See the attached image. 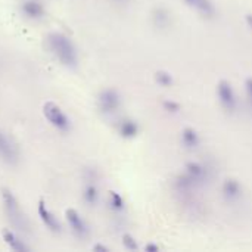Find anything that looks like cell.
Returning a JSON list of instances; mask_svg holds the SVG:
<instances>
[{
	"instance_id": "1",
	"label": "cell",
	"mask_w": 252,
	"mask_h": 252,
	"mask_svg": "<svg viewBox=\"0 0 252 252\" xmlns=\"http://www.w3.org/2000/svg\"><path fill=\"white\" fill-rule=\"evenodd\" d=\"M47 49L52 52V55L65 66L68 68H75L78 63V55L77 49L72 44V41L61 34V32H50L46 38Z\"/></svg>"
},
{
	"instance_id": "2",
	"label": "cell",
	"mask_w": 252,
	"mask_h": 252,
	"mask_svg": "<svg viewBox=\"0 0 252 252\" xmlns=\"http://www.w3.org/2000/svg\"><path fill=\"white\" fill-rule=\"evenodd\" d=\"M1 199H3V205H4V211L6 216L10 221V224L22 233H28V220L25 219L24 213L19 208V204L16 201V198L13 196V193L9 189H1Z\"/></svg>"
},
{
	"instance_id": "3",
	"label": "cell",
	"mask_w": 252,
	"mask_h": 252,
	"mask_svg": "<svg viewBox=\"0 0 252 252\" xmlns=\"http://www.w3.org/2000/svg\"><path fill=\"white\" fill-rule=\"evenodd\" d=\"M43 114L46 120L59 131H69L71 130V121L69 118L62 112V109L55 103V102H46L43 105Z\"/></svg>"
},
{
	"instance_id": "4",
	"label": "cell",
	"mask_w": 252,
	"mask_h": 252,
	"mask_svg": "<svg viewBox=\"0 0 252 252\" xmlns=\"http://www.w3.org/2000/svg\"><path fill=\"white\" fill-rule=\"evenodd\" d=\"M217 97L221 108L227 114H233L238 109V96L235 93L233 86L227 80H221L217 84Z\"/></svg>"
},
{
	"instance_id": "5",
	"label": "cell",
	"mask_w": 252,
	"mask_h": 252,
	"mask_svg": "<svg viewBox=\"0 0 252 252\" xmlns=\"http://www.w3.org/2000/svg\"><path fill=\"white\" fill-rule=\"evenodd\" d=\"M97 105L102 114L114 115L121 106V94L115 89H106L99 94Z\"/></svg>"
},
{
	"instance_id": "6",
	"label": "cell",
	"mask_w": 252,
	"mask_h": 252,
	"mask_svg": "<svg viewBox=\"0 0 252 252\" xmlns=\"http://www.w3.org/2000/svg\"><path fill=\"white\" fill-rule=\"evenodd\" d=\"M0 158L9 165H15L19 159V151L16 145L1 130H0Z\"/></svg>"
},
{
	"instance_id": "7",
	"label": "cell",
	"mask_w": 252,
	"mask_h": 252,
	"mask_svg": "<svg viewBox=\"0 0 252 252\" xmlns=\"http://www.w3.org/2000/svg\"><path fill=\"white\" fill-rule=\"evenodd\" d=\"M65 217H66V221H68L74 236H77L78 239H84V238L89 236V227H87L86 221L81 219V216L75 210H72V208L66 210Z\"/></svg>"
},
{
	"instance_id": "8",
	"label": "cell",
	"mask_w": 252,
	"mask_h": 252,
	"mask_svg": "<svg viewBox=\"0 0 252 252\" xmlns=\"http://www.w3.org/2000/svg\"><path fill=\"white\" fill-rule=\"evenodd\" d=\"M221 193L226 202L235 204L242 198V185L235 177H227L221 185Z\"/></svg>"
},
{
	"instance_id": "9",
	"label": "cell",
	"mask_w": 252,
	"mask_h": 252,
	"mask_svg": "<svg viewBox=\"0 0 252 252\" xmlns=\"http://www.w3.org/2000/svg\"><path fill=\"white\" fill-rule=\"evenodd\" d=\"M37 213H38V217L40 220L43 221V224L53 233H61V223L59 220L50 213V210L46 207V202L44 199H40L38 201V205H37Z\"/></svg>"
},
{
	"instance_id": "10",
	"label": "cell",
	"mask_w": 252,
	"mask_h": 252,
	"mask_svg": "<svg viewBox=\"0 0 252 252\" xmlns=\"http://www.w3.org/2000/svg\"><path fill=\"white\" fill-rule=\"evenodd\" d=\"M185 173H186L198 186L205 185V182L208 180V168H207V165H204L202 162H198V161H190V162H188L186 167H185Z\"/></svg>"
},
{
	"instance_id": "11",
	"label": "cell",
	"mask_w": 252,
	"mask_h": 252,
	"mask_svg": "<svg viewBox=\"0 0 252 252\" xmlns=\"http://www.w3.org/2000/svg\"><path fill=\"white\" fill-rule=\"evenodd\" d=\"M180 142L188 151H195L201 145V136L193 127H185L180 133Z\"/></svg>"
},
{
	"instance_id": "12",
	"label": "cell",
	"mask_w": 252,
	"mask_h": 252,
	"mask_svg": "<svg viewBox=\"0 0 252 252\" xmlns=\"http://www.w3.org/2000/svg\"><path fill=\"white\" fill-rule=\"evenodd\" d=\"M21 10L30 19H40L44 16V6L40 0H24Z\"/></svg>"
},
{
	"instance_id": "13",
	"label": "cell",
	"mask_w": 252,
	"mask_h": 252,
	"mask_svg": "<svg viewBox=\"0 0 252 252\" xmlns=\"http://www.w3.org/2000/svg\"><path fill=\"white\" fill-rule=\"evenodd\" d=\"M118 133L124 139H134L139 134V124L131 118H124L118 124Z\"/></svg>"
},
{
	"instance_id": "14",
	"label": "cell",
	"mask_w": 252,
	"mask_h": 252,
	"mask_svg": "<svg viewBox=\"0 0 252 252\" xmlns=\"http://www.w3.org/2000/svg\"><path fill=\"white\" fill-rule=\"evenodd\" d=\"M3 241L4 244L12 250V251L16 252H27L30 251V248L24 244V241H21L12 230L9 229H4L3 230Z\"/></svg>"
},
{
	"instance_id": "15",
	"label": "cell",
	"mask_w": 252,
	"mask_h": 252,
	"mask_svg": "<svg viewBox=\"0 0 252 252\" xmlns=\"http://www.w3.org/2000/svg\"><path fill=\"white\" fill-rule=\"evenodd\" d=\"M152 21L155 24L157 28H167L171 22V15L168 12V9L159 6V7H155L154 9V13H152Z\"/></svg>"
},
{
	"instance_id": "16",
	"label": "cell",
	"mask_w": 252,
	"mask_h": 252,
	"mask_svg": "<svg viewBox=\"0 0 252 252\" xmlns=\"http://www.w3.org/2000/svg\"><path fill=\"white\" fill-rule=\"evenodd\" d=\"M193 9H196V12L199 15H202L204 18H214L216 16V6L211 0H195L192 4Z\"/></svg>"
},
{
	"instance_id": "17",
	"label": "cell",
	"mask_w": 252,
	"mask_h": 252,
	"mask_svg": "<svg viewBox=\"0 0 252 252\" xmlns=\"http://www.w3.org/2000/svg\"><path fill=\"white\" fill-rule=\"evenodd\" d=\"M83 198H84V202L87 205H92V207L96 205V202L99 201V189H97V186L92 180H89L87 186L84 188Z\"/></svg>"
},
{
	"instance_id": "18",
	"label": "cell",
	"mask_w": 252,
	"mask_h": 252,
	"mask_svg": "<svg viewBox=\"0 0 252 252\" xmlns=\"http://www.w3.org/2000/svg\"><path fill=\"white\" fill-rule=\"evenodd\" d=\"M155 81H157L161 87L168 89V87H173V84H174V77H173L171 72H168V71H165V69H158V71L155 72Z\"/></svg>"
},
{
	"instance_id": "19",
	"label": "cell",
	"mask_w": 252,
	"mask_h": 252,
	"mask_svg": "<svg viewBox=\"0 0 252 252\" xmlns=\"http://www.w3.org/2000/svg\"><path fill=\"white\" fill-rule=\"evenodd\" d=\"M109 207L114 213H123L126 208V202H124L123 196L115 190L109 192Z\"/></svg>"
},
{
	"instance_id": "20",
	"label": "cell",
	"mask_w": 252,
	"mask_h": 252,
	"mask_svg": "<svg viewBox=\"0 0 252 252\" xmlns=\"http://www.w3.org/2000/svg\"><path fill=\"white\" fill-rule=\"evenodd\" d=\"M121 239H123V245H124L126 250H128V251H137V250H139L137 241H136V238H134L133 235L124 233Z\"/></svg>"
},
{
	"instance_id": "21",
	"label": "cell",
	"mask_w": 252,
	"mask_h": 252,
	"mask_svg": "<svg viewBox=\"0 0 252 252\" xmlns=\"http://www.w3.org/2000/svg\"><path fill=\"white\" fill-rule=\"evenodd\" d=\"M162 108H164V111H167L168 114H179V112L182 111V105H180L179 102L173 100V99H165V100L162 102Z\"/></svg>"
},
{
	"instance_id": "22",
	"label": "cell",
	"mask_w": 252,
	"mask_h": 252,
	"mask_svg": "<svg viewBox=\"0 0 252 252\" xmlns=\"http://www.w3.org/2000/svg\"><path fill=\"white\" fill-rule=\"evenodd\" d=\"M245 93H247V100L250 103V108L252 109V77H248L245 80Z\"/></svg>"
},
{
	"instance_id": "23",
	"label": "cell",
	"mask_w": 252,
	"mask_h": 252,
	"mask_svg": "<svg viewBox=\"0 0 252 252\" xmlns=\"http://www.w3.org/2000/svg\"><path fill=\"white\" fill-rule=\"evenodd\" d=\"M145 251L146 252H158L159 251V247L157 244H146L145 247Z\"/></svg>"
},
{
	"instance_id": "24",
	"label": "cell",
	"mask_w": 252,
	"mask_h": 252,
	"mask_svg": "<svg viewBox=\"0 0 252 252\" xmlns=\"http://www.w3.org/2000/svg\"><path fill=\"white\" fill-rule=\"evenodd\" d=\"M93 251L108 252L109 251V248H108V247H105V245H102V244H97V245H94V247H93Z\"/></svg>"
},
{
	"instance_id": "25",
	"label": "cell",
	"mask_w": 252,
	"mask_h": 252,
	"mask_svg": "<svg viewBox=\"0 0 252 252\" xmlns=\"http://www.w3.org/2000/svg\"><path fill=\"white\" fill-rule=\"evenodd\" d=\"M245 22H247V25L252 30V13H248V15L245 16Z\"/></svg>"
},
{
	"instance_id": "26",
	"label": "cell",
	"mask_w": 252,
	"mask_h": 252,
	"mask_svg": "<svg viewBox=\"0 0 252 252\" xmlns=\"http://www.w3.org/2000/svg\"><path fill=\"white\" fill-rule=\"evenodd\" d=\"M118 1H126V0H118Z\"/></svg>"
}]
</instances>
